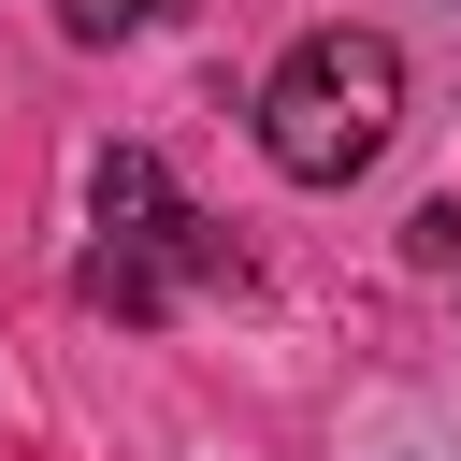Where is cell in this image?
<instances>
[{"mask_svg": "<svg viewBox=\"0 0 461 461\" xmlns=\"http://www.w3.org/2000/svg\"><path fill=\"white\" fill-rule=\"evenodd\" d=\"M86 202H101V230H158V216H173V173H158L144 144H115V158L86 173Z\"/></svg>", "mask_w": 461, "mask_h": 461, "instance_id": "obj_3", "label": "cell"}, {"mask_svg": "<svg viewBox=\"0 0 461 461\" xmlns=\"http://www.w3.org/2000/svg\"><path fill=\"white\" fill-rule=\"evenodd\" d=\"M158 14H173V0H58L72 43H130V29H158Z\"/></svg>", "mask_w": 461, "mask_h": 461, "instance_id": "obj_4", "label": "cell"}, {"mask_svg": "<svg viewBox=\"0 0 461 461\" xmlns=\"http://www.w3.org/2000/svg\"><path fill=\"white\" fill-rule=\"evenodd\" d=\"M216 259H230V245H216V216H187V202H173L158 230H101L86 303H101V317H158V303H173L187 274H216Z\"/></svg>", "mask_w": 461, "mask_h": 461, "instance_id": "obj_2", "label": "cell"}, {"mask_svg": "<svg viewBox=\"0 0 461 461\" xmlns=\"http://www.w3.org/2000/svg\"><path fill=\"white\" fill-rule=\"evenodd\" d=\"M447 274H461V259H447Z\"/></svg>", "mask_w": 461, "mask_h": 461, "instance_id": "obj_5", "label": "cell"}, {"mask_svg": "<svg viewBox=\"0 0 461 461\" xmlns=\"http://www.w3.org/2000/svg\"><path fill=\"white\" fill-rule=\"evenodd\" d=\"M389 130H403V58H389L375 29H303V43L274 58V86H259V144H274L288 187L375 173Z\"/></svg>", "mask_w": 461, "mask_h": 461, "instance_id": "obj_1", "label": "cell"}]
</instances>
